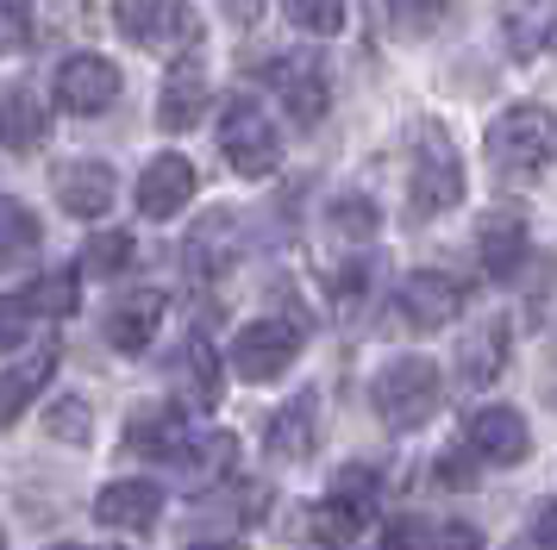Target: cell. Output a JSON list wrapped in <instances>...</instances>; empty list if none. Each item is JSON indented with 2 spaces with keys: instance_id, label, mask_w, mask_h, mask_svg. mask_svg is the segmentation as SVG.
<instances>
[{
  "instance_id": "1",
  "label": "cell",
  "mask_w": 557,
  "mask_h": 550,
  "mask_svg": "<svg viewBox=\"0 0 557 550\" xmlns=\"http://www.w3.org/2000/svg\"><path fill=\"white\" fill-rule=\"evenodd\" d=\"M482 150H488V170L502 175V182H539L557 157V113L520 100V107H507L502 120L488 125Z\"/></svg>"
},
{
  "instance_id": "2",
  "label": "cell",
  "mask_w": 557,
  "mask_h": 550,
  "mask_svg": "<svg viewBox=\"0 0 557 550\" xmlns=\"http://www.w3.org/2000/svg\"><path fill=\"white\" fill-rule=\"evenodd\" d=\"M438 395H445V382H438V363L432 357H395V363H382L376 382H370V407H376V420L388 432H413V425H426L438 413Z\"/></svg>"
},
{
  "instance_id": "3",
  "label": "cell",
  "mask_w": 557,
  "mask_h": 550,
  "mask_svg": "<svg viewBox=\"0 0 557 550\" xmlns=\"http://www.w3.org/2000/svg\"><path fill=\"white\" fill-rule=\"evenodd\" d=\"M113 25H120V38L163 50V57L201 45V13L188 0H113Z\"/></svg>"
},
{
  "instance_id": "4",
  "label": "cell",
  "mask_w": 557,
  "mask_h": 550,
  "mask_svg": "<svg viewBox=\"0 0 557 550\" xmlns=\"http://www.w3.org/2000/svg\"><path fill=\"white\" fill-rule=\"evenodd\" d=\"M220 150H226V163L245 175V182H263V175H276L282 138H276V125H270V113H263L251 95L226 107V120H220Z\"/></svg>"
},
{
  "instance_id": "5",
  "label": "cell",
  "mask_w": 557,
  "mask_h": 550,
  "mask_svg": "<svg viewBox=\"0 0 557 550\" xmlns=\"http://www.w3.org/2000/svg\"><path fill=\"white\" fill-rule=\"evenodd\" d=\"M407 200H413V220H432V213H445L463 200V163H457V150L426 132L420 150H413V175H407Z\"/></svg>"
},
{
  "instance_id": "6",
  "label": "cell",
  "mask_w": 557,
  "mask_h": 550,
  "mask_svg": "<svg viewBox=\"0 0 557 550\" xmlns=\"http://www.w3.org/2000/svg\"><path fill=\"white\" fill-rule=\"evenodd\" d=\"M301 357V325L295 320H251L232 338V370L245 382H276Z\"/></svg>"
},
{
  "instance_id": "7",
  "label": "cell",
  "mask_w": 557,
  "mask_h": 550,
  "mask_svg": "<svg viewBox=\"0 0 557 550\" xmlns=\"http://www.w3.org/2000/svg\"><path fill=\"white\" fill-rule=\"evenodd\" d=\"M113 100H120V70H113L107 57H95V50H82V57H70V63L57 70V107H63V113L95 120Z\"/></svg>"
},
{
  "instance_id": "8",
  "label": "cell",
  "mask_w": 557,
  "mask_h": 550,
  "mask_svg": "<svg viewBox=\"0 0 557 550\" xmlns=\"http://www.w3.org/2000/svg\"><path fill=\"white\" fill-rule=\"evenodd\" d=\"M395 307H401V320L413 332H438V325H451L463 313V282L457 275H438V270H413L395 288Z\"/></svg>"
},
{
  "instance_id": "9",
  "label": "cell",
  "mask_w": 557,
  "mask_h": 550,
  "mask_svg": "<svg viewBox=\"0 0 557 550\" xmlns=\"http://www.w3.org/2000/svg\"><path fill=\"white\" fill-rule=\"evenodd\" d=\"M270 88H276L282 95V107H288V120L295 125H320L326 120V70H320V63H313V57H276V63H270Z\"/></svg>"
},
{
  "instance_id": "10",
  "label": "cell",
  "mask_w": 557,
  "mask_h": 550,
  "mask_svg": "<svg viewBox=\"0 0 557 550\" xmlns=\"http://www.w3.org/2000/svg\"><path fill=\"white\" fill-rule=\"evenodd\" d=\"M470 450H476L482 463H502V470L527 463L532 432H527V420H520V407H476V413H470Z\"/></svg>"
},
{
  "instance_id": "11",
  "label": "cell",
  "mask_w": 557,
  "mask_h": 550,
  "mask_svg": "<svg viewBox=\"0 0 557 550\" xmlns=\"http://www.w3.org/2000/svg\"><path fill=\"white\" fill-rule=\"evenodd\" d=\"M188 200H195V163L176 157V150L151 157L145 175H138V213H145V220H176Z\"/></svg>"
},
{
  "instance_id": "12",
  "label": "cell",
  "mask_w": 557,
  "mask_h": 550,
  "mask_svg": "<svg viewBox=\"0 0 557 550\" xmlns=\"http://www.w3.org/2000/svg\"><path fill=\"white\" fill-rule=\"evenodd\" d=\"M51 138V107L45 95L32 88V82H13V88H0V145L13 150V157H26Z\"/></svg>"
},
{
  "instance_id": "13",
  "label": "cell",
  "mask_w": 557,
  "mask_h": 550,
  "mask_svg": "<svg viewBox=\"0 0 557 550\" xmlns=\"http://www.w3.org/2000/svg\"><path fill=\"white\" fill-rule=\"evenodd\" d=\"M95 520L113 525V532H151L163 520V488L157 482H107L101 495H95Z\"/></svg>"
},
{
  "instance_id": "14",
  "label": "cell",
  "mask_w": 557,
  "mask_h": 550,
  "mask_svg": "<svg viewBox=\"0 0 557 550\" xmlns=\"http://www.w3.org/2000/svg\"><path fill=\"white\" fill-rule=\"evenodd\" d=\"M113 195H120V182H113V170L107 163H63L57 170V207L70 213V220H101L107 207H113Z\"/></svg>"
},
{
  "instance_id": "15",
  "label": "cell",
  "mask_w": 557,
  "mask_h": 550,
  "mask_svg": "<svg viewBox=\"0 0 557 550\" xmlns=\"http://www.w3.org/2000/svg\"><path fill=\"white\" fill-rule=\"evenodd\" d=\"M126 450L132 457L176 463L182 450H188V420H182V407H138L126 420Z\"/></svg>"
},
{
  "instance_id": "16",
  "label": "cell",
  "mask_w": 557,
  "mask_h": 550,
  "mask_svg": "<svg viewBox=\"0 0 557 550\" xmlns=\"http://www.w3.org/2000/svg\"><path fill=\"white\" fill-rule=\"evenodd\" d=\"M263 445H270V457H276V463H301V457H313V445H320V395L307 388V395L288 400L276 420H270Z\"/></svg>"
},
{
  "instance_id": "17",
  "label": "cell",
  "mask_w": 557,
  "mask_h": 550,
  "mask_svg": "<svg viewBox=\"0 0 557 550\" xmlns=\"http://www.w3.org/2000/svg\"><path fill=\"white\" fill-rule=\"evenodd\" d=\"M157 325H163V295H157V288H138V295H126L107 313V345L138 357V350L157 338Z\"/></svg>"
},
{
  "instance_id": "18",
  "label": "cell",
  "mask_w": 557,
  "mask_h": 550,
  "mask_svg": "<svg viewBox=\"0 0 557 550\" xmlns=\"http://www.w3.org/2000/svg\"><path fill=\"white\" fill-rule=\"evenodd\" d=\"M201 113H207V70L201 63H176L163 95H157V125L163 132H188V125H201Z\"/></svg>"
},
{
  "instance_id": "19",
  "label": "cell",
  "mask_w": 557,
  "mask_h": 550,
  "mask_svg": "<svg viewBox=\"0 0 557 550\" xmlns=\"http://www.w3.org/2000/svg\"><path fill=\"white\" fill-rule=\"evenodd\" d=\"M57 375V350L45 345V350H32V357H20L13 370L0 375V425H20L26 420V407L38 395H45V382Z\"/></svg>"
},
{
  "instance_id": "20",
  "label": "cell",
  "mask_w": 557,
  "mask_h": 550,
  "mask_svg": "<svg viewBox=\"0 0 557 550\" xmlns=\"http://www.w3.org/2000/svg\"><path fill=\"white\" fill-rule=\"evenodd\" d=\"M502 32L520 57L557 50V0H502Z\"/></svg>"
},
{
  "instance_id": "21",
  "label": "cell",
  "mask_w": 557,
  "mask_h": 550,
  "mask_svg": "<svg viewBox=\"0 0 557 550\" xmlns=\"http://www.w3.org/2000/svg\"><path fill=\"white\" fill-rule=\"evenodd\" d=\"M170 375H176V388L188 407H213L220 400V357H213V345L207 338H188V345L176 350V363H170Z\"/></svg>"
},
{
  "instance_id": "22",
  "label": "cell",
  "mask_w": 557,
  "mask_h": 550,
  "mask_svg": "<svg viewBox=\"0 0 557 550\" xmlns=\"http://www.w3.org/2000/svg\"><path fill=\"white\" fill-rule=\"evenodd\" d=\"M507 363V320H482L470 338H463V350H457V375L470 382V388H488L495 375H502Z\"/></svg>"
},
{
  "instance_id": "23",
  "label": "cell",
  "mask_w": 557,
  "mask_h": 550,
  "mask_svg": "<svg viewBox=\"0 0 557 550\" xmlns=\"http://www.w3.org/2000/svg\"><path fill=\"white\" fill-rule=\"evenodd\" d=\"M476 245H482V270L488 275H520V263H527V225L513 220V213H488L476 232Z\"/></svg>"
},
{
  "instance_id": "24",
  "label": "cell",
  "mask_w": 557,
  "mask_h": 550,
  "mask_svg": "<svg viewBox=\"0 0 557 550\" xmlns=\"http://www.w3.org/2000/svg\"><path fill=\"white\" fill-rule=\"evenodd\" d=\"M307 532H313V545H326V550H351V538L363 532V500L326 495L307 513Z\"/></svg>"
},
{
  "instance_id": "25",
  "label": "cell",
  "mask_w": 557,
  "mask_h": 550,
  "mask_svg": "<svg viewBox=\"0 0 557 550\" xmlns=\"http://www.w3.org/2000/svg\"><path fill=\"white\" fill-rule=\"evenodd\" d=\"M238 257V245H232V213H213V220L188 238V270L195 275H220Z\"/></svg>"
},
{
  "instance_id": "26",
  "label": "cell",
  "mask_w": 557,
  "mask_h": 550,
  "mask_svg": "<svg viewBox=\"0 0 557 550\" xmlns=\"http://www.w3.org/2000/svg\"><path fill=\"white\" fill-rule=\"evenodd\" d=\"M232 457H238V438H232V432H213V438H201V445L188 438V450L176 457V470L188 475V482H201V488H207L213 475L232 470Z\"/></svg>"
},
{
  "instance_id": "27",
  "label": "cell",
  "mask_w": 557,
  "mask_h": 550,
  "mask_svg": "<svg viewBox=\"0 0 557 550\" xmlns=\"http://www.w3.org/2000/svg\"><path fill=\"white\" fill-rule=\"evenodd\" d=\"M26 250H38V220L13 195H0V263H20Z\"/></svg>"
},
{
  "instance_id": "28",
  "label": "cell",
  "mask_w": 557,
  "mask_h": 550,
  "mask_svg": "<svg viewBox=\"0 0 557 550\" xmlns=\"http://www.w3.org/2000/svg\"><path fill=\"white\" fill-rule=\"evenodd\" d=\"M388 7V25L401 32V38H432L445 13H451V0H382Z\"/></svg>"
},
{
  "instance_id": "29",
  "label": "cell",
  "mask_w": 557,
  "mask_h": 550,
  "mask_svg": "<svg viewBox=\"0 0 557 550\" xmlns=\"http://www.w3.org/2000/svg\"><path fill=\"white\" fill-rule=\"evenodd\" d=\"M26 307H32V313H51V320L76 313V270L38 275V282H32V295H26Z\"/></svg>"
},
{
  "instance_id": "30",
  "label": "cell",
  "mask_w": 557,
  "mask_h": 550,
  "mask_svg": "<svg viewBox=\"0 0 557 550\" xmlns=\"http://www.w3.org/2000/svg\"><path fill=\"white\" fill-rule=\"evenodd\" d=\"M45 432H51V438H63V445H88V432H95V413H88V400H82V395L51 400V413H45Z\"/></svg>"
},
{
  "instance_id": "31",
  "label": "cell",
  "mask_w": 557,
  "mask_h": 550,
  "mask_svg": "<svg viewBox=\"0 0 557 550\" xmlns=\"http://www.w3.org/2000/svg\"><path fill=\"white\" fill-rule=\"evenodd\" d=\"M332 232L338 238H351V245H363V238H376V225H382V213L370 207L363 195H345V200H332Z\"/></svg>"
},
{
  "instance_id": "32",
  "label": "cell",
  "mask_w": 557,
  "mask_h": 550,
  "mask_svg": "<svg viewBox=\"0 0 557 550\" xmlns=\"http://www.w3.org/2000/svg\"><path fill=\"white\" fill-rule=\"evenodd\" d=\"M132 232H101V238H88V250H82V270L88 275H120L132 263Z\"/></svg>"
},
{
  "instance_id": "33",
  "label": "cell",
  "mask_w": 557,
  "mask_h": 550,
  "mask_svg": "<svg viewBox=\"0 0 557 550\" xmlns=\"http://www.w3.org/2000/svg\"><path fill=\"white\" fill-rule=\"evenodd\" d=\"M288 7V20L313 32V38H332V32H345V0H282Z\"/></svg>"
},
{
  "instance_id": "34",
  "label": "cell",
  "mask_w": 557,
  "mask_h": 550,
  "mask_svg": "<svg viewBox=\"0 0 557 550\" xmlns=\"http://www.w3.org/2000/svg\"><path fill=\"white\" fill-rule=\"evenodd\" d=\"M32 332V307L26 295H0V350H20Z\"/></svg>"
},
{
  "instance_id": "35",
  "label": "cell",
  "mask_w": 557,
  "mask_h": 550,
  "mask_svg": "<svg viewBox=\"0 0 557 550\" xmlns=\"http://www.w3.org/2000/svg\"><path fill=\"white\" fill-rule=\"evenodd\" d=\"M32 38V7L26 0H0V57Z\"/></svg>"
},
{
  "instance_id": "36",
  "label": "cell",
  "mask_w": 557,
  "mask_h": 550,
  "mask_svg": "<svg viewBox=\"0 0 557 550\" xmlns=\"http://www.w3.org/2000/svg\"><path fill=\"white\" fill-rule=\"evenodd\" d=\"M438 482L445 488H476V470L463 463V450H438Z\"/></svg>"
},
{
  "instance_id": "37",
  "label": "cell",
  "mask_w": 557,
  "mask_h": 550,
  "mask_svg": "<svg viewBox=\"0 0 557 550\" xmlns=\"http://www.w3.org/2000/svg\"><path fill=\"white\" fill-rule=\"evenodd\" d=\"M370 488H376V475H370V470H338V482H332V495L363 500V507H370Z\"/></svg>"
},
{
  "instance_id": "38",
  "label": "cell",
  "mask_w": 557,
  "mask_h": 550,
  "mask_svg": "<svg viewBox=\"0 0 557 550\" xmlns=\"http://www.w3.org/2000/svg\"><path fill=\"white\" fill-rule=\"evenodd\" d=\"M532 538H539L545 550H557V500H545V507H539V520H532Z\"/></svg>"
},
{
  "instance_id": "39",
  "label": "cell",
  "mask_w": 557,
  "mask_h": 550,
  "mask_svg": "<svg viewBox=\"0 0 557 550\" xmlns=\"http://www.w3.org/2000/svg\"><path fill=\"white\" fill-rule=\"evenodd\" d=\"M220 7L232 13V25H257L263 20V0H220Z\"/></svg>"
},
{
  "instance_id": "40",
  "label": "cell",
  "mask_w": 557,
  "mask_h": 550,
  "mask_svg": "<svg viewBox=\"0 0 557 550\" xmlns=\"http://www.w3.org/2000/svg\"><path fill=\"white\" fill-rule=\"evenodd\" d=\"M188 550H245L238 538H220V545H188Z\"/></svg>"
},
{
  "instance_id": "41",
  "label": "cell",
  "mask_w": 557,
  "mask_h": 550,
  "mask_svg": "<svg viewBox=\"0 0 557 550\" xmlns=\"http://www.w3.org/2000/svg\"><path fill=\"white\" fill-rule=\"evenodd\" d=\"M51 550H88V545H51Z\"/></svg>"
},
{
  "instance_id": "42",
  "label": "cell",
  "mask_w": 557,
  "mask_h": 550,
  "mask_svg": "<svg viewBox=\"0 0 557 550\" xmlns=\"http://www.w3.org/2000/svg\"><path fill=\"white\" fill-rule=\"evenodd\" d=\"M513 550H545V545H513Z\"/></svg>"
},
{
  "instance_id": "43",
  "label": "cell",
  "mask_w": 557,
  "mask_h": 550,
  "mask_svg": "<svg viewBox=\"0 0 557 550\" xmlns=\"http://www.w3.org/2000/svg\"><path fill=\"white\" fill-rule=\"evenodd\" d=\"M0 550H7V532H0Z\"/></svg>"
}]
</instances>
